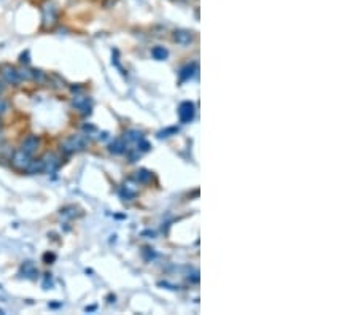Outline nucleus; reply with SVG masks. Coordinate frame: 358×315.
Here are the masks:
<instances>
[{
  "instance_id": "obj_1",
  "label": "nucleus",
  "mask_w": 358,
  "mask_h": 315,
  "mask_svg": "<svg viewBox=\"0 0 358 315\" xmlns=\"http://www.w3.org/2000/svg\"><path fill=\"white\" fill-rule=\"evenodd\" d=\"M85 145H86V137L82 136V134H78V136H72L69 139H65L61 143V150L65 154H72V153H75L78 150H83Z\"/></svg>"
},
{
  "instance_id": "obj_2",
  "label": "nucleus",
  "mask_w": 358,
  "mask_h": 315,
  "mask_svg": "<svg viewBox=\"0 0 358 315\" xmlns=\"http://www.w3.org/2000/svg\"><path fill=\"white\" fill-rule=\"evenodd\" d=\"M0 78L8 85H18L21 82L18 70L13 67V65H8V64L0 65Z\"/></svg>"
},
{
  "instance_id": "obj_3",
  "label": "nucleus",
  "mask_w": 358,
  "mask_h": 315,
  "mask_svg": "<svg viewBox=\"0 0 358 315\" xmlns=\"http://www.w3.org/2000/svg\"><path fill=\"white\" fill-rule=\"evenodd\" d=\"M29 163H31V154L22 151L21 148L16 150L15 153H13V156H11V164H13V167L18 169V170H25V169H28V166H29Z\"/></svg>"
},
{
  "instance_id": "obj_4",
  "label": "nucleus",
  "mask_w": 358,
  "mask_h": 315,
  "mask_svg": "<svg viewBox=\"0 0 358 315\" xmlns=\"http://www.w3.org/2000/svg\"><path fill=\"white\" fill-rule=\"evenodd\" d=\"M178 116L182 123H190L194 118V105L191 102H183L178 109Z\"/></svg>"
},
{
  "instance_id": "obj_5",
  "label": "nucleus",
  "mask_w": 358,
  "mask_h": 315,
  "mask_svg": "<svg viewBox=\"0 0 358 315\" xmlns=\"http://www.w3.org/2000/svg\"><path fill=\"white\" fill-rule=\"evenodd\" d=\"M38 147H40V139L37 136H28L21 143V150L31 156L38 150Z\"/></svg>"
},
{
  "instance_id": "obj_6",
  "label": "nucleus",
  "mask_w": 358,
  "mask_h": 315,
  "mask_svg": "<svg viewBox=\"0 0 358 315\" xmlns=\"http://www.w3.org/2000/svg\"><path fill=\"white\" fill-rule=\"evenodd\" d=\"M43 163H45V172H49V174L58 170V167L61 166V160L55 153H48L43 158Z\"/></svg>"
},
{
  "instance_id": "obj_7",
  "label": "nucleus",
  "mask_w": 358,
  "mask_h": 315,
  "mask_svg": "<svg viewBox=\"0 0 358 315\" xmlns=\"http://www.w3.org/2000/svg\"><path fill=\"white\" fill-rule=\"evenodd\" d=\"M73 107L82 110L83 115H89L91 113V100L85 96H75L73 99Z\"/></svg>"
},
{
  "instance_id": "obj_8",
  "label": "nucleus",
  "mask_w": 358,
  "mask_h": 315,
  "mask_svg": "<svg viewBox=\"0 0 358 315\" xmlns=\"http://www.w3.org/2000/svg\"><path fill=\"white\" fill-rule=\"evenodd\" d=\"M28 174H42L45 172V163H43V158L42 160H31L28 169H25Z\"/></svg>"
},
{
  "instance_id": "obj_9",
  "label": "nucleus",
  "mask_w": 358,
  "mask_h": 315,
  "mask_svg": "<svg viewBox=\"0 0 358 315\" xmlns=\"http://www.w3.org/2000/svg\"><path fill=\"white\" fill-rule=\"evenodd\" d=\"M56 22V10L53 7H46L43 10V24L45 28H53Z\"/></svg>"
},
{
  "instance_id": "obj_10",
  "label": "nucleus",
  "mask_w": 358,
  "mask_h": 315,
  "mask_svg": "<svg viewBox=\"0 0 358 315\" xmlns=\"http://www.w3.org/2000/svg\"><path fill=\"white\" fill-rule=\"evenodd\" d=\"M124 148H126V143H124V140H121V139H116V140L112 143V145H110V150H112L113 153H116V154L123 153Z\"/></svg>"
},
{
  "instance_id": "obj_11",
  "label": "nucleus",
  "mask_w": 358,
  "mask_h": 315,
  "mask_svg": "<svg viewBox=\"0 0 358 315\" xmlns=\"http://www.w3.org/2000/svg\"><path fill=\"white\" fill-rule=\"evenodd\" d=\"M22 271H24V274H25V277H34V275L37 274V269H35V266H34V262H31V261H28V262H24L22 265V268H21Z\"/></svg>"
},
{
  "instance_id": "obj_12",
  "label": "nucleus",
  "mask_w": 358,
  "mask_h": 315,
  "mask_svg": "<svg viewBox=\"0 0 358 315\" xmlns=\"http://www.w3.org/2000/svg\"><path fill=\"white\" fill-rule=\"evenodd\" d=\"M151 55H153V58H155V59L163 61V59H166V58H167V49H164L163 46H156V48H153V49H151Z\"/></svg>"
},
{
  "instance_id": "obj_13",
  "label": "nucleus",
  "mask_w": 358,
  "mask_h": 315,
  "mask_svg": "<svg viewBox=\"0 0 358 315\" xmlns=\"http://www.w3.org/2000/svg\"><path fill=\"white\" fill-rule=\"evenodd\" d=\"M194 70H196V65H188V67H185L180 73V78L182 80H188V78H191L194 75Z\"/></svg>"
},
{
  "instance_id": "obj_14",
  "label": "nucleus",
  "mask_w": 358,
  "mask_h": 315,
  "mask_svg": "<svg viewBox=\"0 0 358 315\" xmlns=\"http://www.w3.org/2000/svg\"><path fill=\"white\" fill-rule=\"evenodd\" d=\"M136 178L140 181V183H148L150 180H151V174L148 172V170H140V172H137V175H136Z\"/></svg>"
},
{
  "instance_id": "obj_15",
  "label": "nucleus",
  "mask_w": 358,
  "mask_h": 315,
  "mask_svg": "<svg viewBox=\"0 0 358 315\" xmlns=\"http://www.w3.org/2000/svg\"><path fill=\"white\" fill-rule=\"evenodd\" d=\"M175 40L178 43H190L191 42V35L188 32H177L175 34Z\"/></svg>"
},
{
  "instance_id": "obj_16",
  "label": "nucleus",
  "mask_w": 358,
  "mask_h": 315,
  "mask_svg": "<svg viewBox=\"0 0 358 315\" xmlns=\"http://www.w3.org/2000/svg\"><path fill=\"white\" fill-rule=\"evenodd\" d=\"M32 80L38 82V83H43L46 80V75L42 70H32Z\"/></svg>"
},
{
  "instance_id": "obj_17",
  "label": "nucleus",
  "mask_w": 358,
  "mask_h": 315,
  "mask_svg": "<svg viewBox=\"0 0 358 315\" xmlns=\"http://www.w3.org/2000/svg\"><path fill=\"white\" fill-rule=\"evenodd\" d=\"M10 110V103L8 100H5L4 97H0V116H2L4 113H7Z\"/></svg>"
},
{
  "instance_id": "obj_18",
  "label": "nucleus",
  "mask_w": 358,
  "mask_h": 315,
  "mask_svg": "<svg viewBox=\"0 0 358 315\" xmlns=\"http://www.w3.org/2000/svg\"><path fill=\"white\" fill-rule=\"evenodd\" d=\"M127 139H132V140H140L142 139V134L137 133V130H131V133H127Z\"/></svg>"
},
{
  "instance_id": "obj_19",
  "label": "nucleus",
  "mask_w": 358,
  "mask_h": 315,
  "mask_svg": "<svg viewBox=\"0 0 358 315\" xmlns=\"http://www.w3.org/2000/svg\"><path fill=\"white\" fill-rule=\"evenodd\" d=\"M4 89H5V82L2 80V78H0V96H2V93H4Z\"/></svg>"
},
{
  "instance_id": "obj_20",
  "label": "nucleus",
  "mask_w": 358,
  "mask_h": 315,
  "mask_svg": "<svg viewBox=\"0 0 358 315\" xmlns=\"http://www.w3.org/2000/svg\"><path fill=\"white\" fill-rule=\"evenodd\" d=\"M0 129H2V123H0Z\"/></svg>"
}]
</instances>
